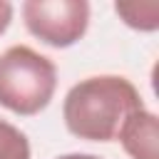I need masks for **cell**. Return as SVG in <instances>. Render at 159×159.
I'll use <instances>...</instances> for the list:
<instances>
[{
	"mask_svg": "<svg viewBox=\"0 0 159 159\" xmlns=\"http://www.w3.org/2000/svg\"><path fill=\"white\" fill-rule=\"evenodd\" d=\"M117 139L122 142L124 152L132 159H159V119L147 107L134 112L124 127L119 129Z\"/></svg>",
	"mask_w": 159,
	"mask_h": 159,
	"instance_id": "obj_4",
	"label": "cell"
},
{
	"mask_svg": "<svg viewBox=\"0 0 159 159\" xmlns=\"http://www.w3.org/2000/svg\"><path fill=\"white\" fill-rule=\"evenodd\" d=\"M25 27L50 47H72L89 25V2L84 0H27L22 2Z\"/></svg>",
	"mask_w": 159,
	"mask_h": 159,
	"instance_id": "obj_3",
	"label": "cell"
},
{
	"mask_svg": "<svg viewBox=\"0 0 159 159\" xmlns=\"http://www.w3.org/2000/svg\"><path fill=\"white\" fill-rule=\"evenodd\" d=\"M57 159H99L94 154H65V157H57Z\"/></svg>",
	"mask_w": 159,
	"mask_h": 159,
	"instance_id": "obj_8",
	"label": "cell"
},
{
	"mask_svg": "<svg viewBox=\"0 0 159 159\" xmlns=\"http://www.w3.org/2000/svg\"><path fill=\"white\" fill-rule=\"evenodd\" d=\"M139 109H144V102L127 77L94 75L70 87L62 102V119L77 139L112 142Z\"/></svg>",
	"mask_w": 159,
	"mask_h": 159,
	"instance_id": "obj_1",
	"label": "cell"
},
{
	"mask_svg": "<svg viewBox=\"0 0 159 159\" xmlns=\"http://www.w3.org/2000/svg\"><path fill=\"white\" fill-rule=\"evenodd\" d=\"M114 12L132 30L154 32L159 27V2H114Z\"/></svg>",
	"mask_w": 159,
	"mask_h": 159,
	"instance_id": "obj_5",
	"label": "cell"
},
{
	"mask_svg": "<svg viewBox=\"0 0 159 159\" xmlns=\"http://www.w3.org/2000/svg\"><path fill=\"white\" fill-rule=\"evenodd\" d=\"M0 159H30V142L15 124L0 119Z\"/></svg>",
	"mask_w": 159,
	"mask_h": 159,
	"instance_id": "obj_6",
	"label": "cell"
},
{
	"mask_svg": "<svg viewBox=\"0 0 159 159\" xmlns=\"http://www.w3.org/2000/svg\"><path fill=\"white\" fill-rule=\"evenodd\" d=\"M57 87V67L27 45H12L0 55V107L32 117L42 112Z\"/></svg>",
	"mask_w": 159,
	"mask_h": 159,
	"instance_id": "obj_2",
	"label": "cell"
},
{
	"mask_svg": "<svg viewBox=\"0 0 159 159\" xmlns=\"http://www.w3.org/2000/svg\"><path fill=\"white\" fill-rule=\"evenodd\" d=\"M10 20H12V5L7 0H0V35L10 27Z\"/></svg>",
	"mask_w": 159,
	"mask_h": 159,
	"instance_id": "obj_7",
	"label": "cell"
}]
</instances>
